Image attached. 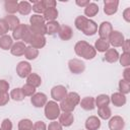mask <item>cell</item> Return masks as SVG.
<instances>
[{
  "instance_id": "e575fe53",
  "label": "cell",
  "mask_w": 130,
  "mask_h": 130,
  "mask_svg": "<svg viewBox=\"0 0 130 130\" xmlns=\"http://www.w3.org/2000/svg\"><path fill=\"white\" fill-rule=\"evenodd\" d=\"M39 56V50L35 49L32 47H26L25 52H24V57L27 60H35L37 59V57Z\"/></svg>"
},
{
  "instance_id": "6f0895ef",
  "label": "cell",
  "mask_w": 130,
  "mask_h": 130,
  "mask_svg": "<svg viewBox=\"0 0 130 130\" xmlns=\"http://www.w3.org/2000/svg\"><path fill=\"white\" fill-rule=\"evenodd\" d=\"M0 130H2V129H1V127H0Z\"/></svg>"
},
{
  "instance_id": "d6a6232c",
  "label": "cell",
  "mask_w": 130,
  "mask_h": 130,
  "mask_svg": "<svg viewBox=\"0 0 130 130\" xmlns=\"http://www.w3.org/2000/svg\"><path fill=\"white\" fill-rule=\"evenodd\" d=\"M88 46H89V44H88L86 41H79V42H77V43L75 44V46H74V52H75V54H76L77 56L81 57L83 51H84Z\"/></svg>"
},
{
  "instance_id": "60d3db41",
  "label": "cell",
  "mask_w": 130,
  "mask_h": 130,
  "mask_svg": "<svg viewBox=\"0 0 130 130\" xmlns=\"http://www.w3.org/2000/svg\"><path fill=\"white\" fill-rule=\"evenodd\" d=\"M21 90H22L24 96H31L36 93V87L28 84V83L23 84V86L21 87Z\"/></svg>"
},
{
  "instance_id": "836d02e7",
  "label": "cell",
  "mask_w": 130,
  "mask_h": 130,
  "mask_svg": "<svg viewBox=\"0 0 130 130\" xmlns=\"http://www.w3.org/2000/svg\"><path fill=\"white\" fill-rule=\"evenodd\" d=\"M95 55H96V51H95V49L93 48V46L89 45V46L83 51L81 57L84 58L85 60H91V59H93V58L95 57Z\"/></svg>"
},
{
  "instance_id": "d590c367",
  "label": "cell",
  "mask_w": 130,
  "mask_h": 130,
  "mask_svg": "<svg viewBox=\"0 0 130 130\" xmlns=\"http://www.w3.org/2000/svg\"><path fill=\"white\" fill-rule=\"evenodd\" d=\"M87 20H88L87 17H85V16H83V15H79V16H77V17L75 18V20H74V25H75V27H76L78 30H82L83 27H84V25L86 24Z\"/></svg>"
},
{
  "instance_id": "7c38bea8",
  "label": "cell",
  "mask_w": 130,
  "mask_h": 130,
  "mask_svg": "<svg viewBox=\"0 0 130 130\" xmlns=\"http://www.w3.org/2000/svg\"><path fill=\"white\" fill-rule=\"evenodd\" d=\"M58 36L62 41H69L73 37V30L69 25H61L58 31Z\"/></svg>"
},
{
  "instance_id": "8992f818",
  "label": "cell",
  "mask_w": 130,
  "mask_h": 130,
  "mask_svg": "<svg viewBox=\"0 0 130 130\" xmlns=\"http://www.w3.org/2000/svg\"><path fill=\"white\" fill-rule=\"evenodd\" d=\"M31 73V65L26 61H20L16 65V74L20 78H26Z\"/></svg>"
},
{
  "instance_id": "44dd1931",
  "label": "cell",
  "mask_w": 130,
  "mask_h": 130,
  "mask_svg": "<svg viewBox=\"0 0 130 130\" xmlns=\"http://www.w3.org/2000/svg\"><path fill=\"white\" fill-rule=\"evenodd\" d=\"M60 23L57 20L54 21H48L46 23V35H50L53 36L55 34H57L60 29Z\"/></svg>"
},
{
  "instance_id": "8fae6325",
  "label": "cell",
  "mask_w": 130,
  "mask_h": 130,
  "mask_svg": "<svg viewBox=\"0 0 130 130\" xmlns=\"http://www.w3.org/2000/svg\"><path fill=\"white\" fill-rule=\"evenodd\" d=\"M119 6L118 0H105L104 1V12L107 15H113L117 12Z\"/></svg>"
},
{
  "instance_id": "4316f807",
  "label": "cell",
  "mask_w": 130,
  "mask_h": 130,
  "mask_svg": "<svg viewBox=\"0 0 130 130\" xmlns=\"http://www.w3.org/2000/svg\"><path fill=\"white\" fill-rule=\"evenodd\" d=\"M58 15H59V12H58L57 8H48L43 13V17L47 21H54V20H56Z\"/></svg>"
},
{
  "instance_id": "11a10c76",
  "label": "cell",
  "mask_w": 130,
  "mask_h": 130,
  "mask_svg": "<svg viewBox=\"0 0 130 130\" xmlns=\"http://www.w3.org/2000/svg\"><path fill=\"white\" fill-rule=\"evenodd\" d=\"M75 3H76V5H78L80 7H85L89 3V1L88 0H76Z\"/></svg>"
},
{
  "instance_id": "6da1fadb",
  "label": "cell",
  "mask_w": 130,
  "mask_h": 130,
  "mask_svg": "<svg viewBox=\"0 0 130 130\" xmlns=\"http://www.w3.org/2000/svg\"><path fill=\"white\" fill-rule=\"evenodd\" d=\"M79 102H80V95L75 91H71V92H68L66 98L60 102L59 107H60V110L63 112L72 113L75 107L79 105Z\"/></svg>"
},
{
  "instance_id": "681fc988",
  "label": "cell",
  "mask_w": 130,
  "mask_h": 130,
  "mask_svg": "<svg viewBox=\"0 0 130 130\" xmlns=\"http://www.w3.org/2000/svg\"><path fill=\"white\" fill-rule=\"evenodd\" d=\"M9 82L5 79H0V92H8L9 89Z\"/></svg>"
},
{
  "instance_id": "9a60e30c",
  "label": "cell",
  "mask_w": 130,
  "mask_h": 130,
  "mask_svg": "<svg viewBox=\"0 0 130 130\" xmlns=\"http://www.w3.org/2000/svg\"><path fill=\"white\" fill-rule=\"evenodd\" d=\"M81 31L85 36H93V35H95L98 32V24H96V22L88 18L86 24L84 25V27H83V29Z\"/></svg>"
},
{
  "instance_id": "f6af8a7d",
  "label": "cell",
  "mask_w": 130,
  "mask_h": 130,
  "mask_svg": "<svg viewBox=\"0 0 130 130\" xmlns=\"http://www.w3.org/2000/svg\"><path fill=\"white\" fill-rule=\"evenodd\" d=\"M10 100V95L8 92H0V107H3L8 104Z\"/></svg>"
},
{
  "instance_id": "3957f363",
  "label": "cell",
  "mask_w": 130,
  "mask_h": 130,
  "mask_svg": "<svg viewBox=\"0 0 130 130\" xmlns=\"http://www.w3.org/2000/svg\"><path fill=\"white\" fill-rule=\"evenodd\" d=\"M68 68L71 73L80 74L85 70V64L83 61H81L77 58H73L68 61Z\"/></svg>"
},
{
  "instance_id": "2e32d148",
  "label": "cell",
  "mask_w": 130,
  "mask_h": 130,
  "mask_svg": "<svg viewBox=\"0 0 130 130\" xmlns=\"http://www.w3.org/2000/svg\"><path fill=\"white\" fill-rule=\"evenodd\" d=\"M25 49H26V46L23 42H16V43H13V45L10 49V52L13 56L19 57V56L24 55Z\"/></svg>"
},
{
  "instance_id": "f35d334b",
  "label": "cell",
  "mask_w": 130,
  "mask_h": 130,
  "mask_svg": "<svg viewBox=\"0 0 130 130\" xmlns=\"http://www.w3.org/2000/svg\"><path fill=\"white\" fill-rule=\"evenodd\" d=\"M28 27L35 35H42V36L46 35V23L39 25H29Z\"/></svg>"
},
{
  "instance_id": "4fadbf2b",
  "label": "cell",
  "mask_w": 130,
  "mask_h": 130,
  "mask_svg": "<svg viewBox=\"0 0 130 130\" xmlns=\"http://www.w3.org/2000/svg\"><path fill=\"white\" fill-rule=\"evenodd\" d=\"M86 130H99L101 127V120L96 116H89L85 120Z\"/></svg>"
},
{
  "instance_id": "5b68a950",
  "label": "cell",
  "mask_w": 130,
  "mask_h": 130,
  "mask_svg": "<svg viewBox=\"0 0 130 130\" xmlns=\"http://www.w3.org/2000/svg\"><path fill=\"white\" fill-rule=\"evenodd\" d=\"M108 41H109L110 45H112L115 48H118V47H122V45H123V43L125 41V38H124V35L121 31L113 30L111 32V35L109 36Z\"/></svg>"
},
{
  "instance_id": "7bdbcfd3",
  "label": "cell",
  "mask_w": 130,
  "mask_h": 130,
  "mask_svg": "<svg viewBox=\"0 0 130 130\" xmlns=\"http://www.w3.org/2000/svg\"><path fill=\"white\" fill-rule=\"evenodd\" d=\"M119 62L123 67H129L130 65V53L123 52L121 56H119Z\"/></svg>"
},
{
  "instance_id": "9f6ffc18",
  "label": "cell",
  "mask_w": 130,
  "mask_h": 130,
  "mask_svg": "<svg viewBox=\"0 0 130 130\" xmlns=\"http://www.w3.org/2000/svg\"><path fill=\"white\" fill-rule=\"evenodd\" d=\"M18 130H22V129H18Z\"/></svg>"
},
{
  "instance_id": "7402d4cb",
  "label": "cell",
  "mask_w": 130,
  "mask_h": 130,
  "mask_svg": "<svg viewBox=\"0 0 130 130\" xmlns=\"http://www.w3.org/2000/svg\"><path fill=\"white\" fill-rule=\"evenodd\" d=\"M95 51L100 52V53H105L107 50L110 49V44L108 40H104V39H98L94 43V47Z\"/></svg>"
},
{
  "instance_id": "f1b7e54d",
  "label": "cell",
  "mask_w": 130,
  "mask_h": 130,
  "mask_svg": "<svg viewBox=\"0 0 130 130\" xmlns=\"http://www.w3.org/2000/svg\"><path fill=\"white\" fill-rule=\"evenodd\" d=\"M26 83H28V84H30V85H32V86H35L37 88L42 84V78L38 73L31 72L26 77Z\"/></svg>"
},
{
  "instance_id": "277c9868",
  "label": "cell",
  "mask_w": 130,
  "mask_h": 130,
  "mask_svg": "<svg viewBox=\"0 0 130 130\" xmlns=\"http://www.w3.org/2000/svg\"><path fill=\"white\" fill-rule=\"evenodd\" d=\"M67 88L64 85H55L51 89V96L55 102L63 101L67 95Z\"/></svg>"
},
{
  "instance_id": "9c48e42d",
  "label": "cell",
  "mask_w": 130,
  "mask_h": 130,
  "mask_svg": "<svg viewBox=\"0 0 130 130\" xmlns=\"http://www.w3.org/2000/svg\"><path fill=\"white\" fill-rule=\"evenodd\" d=\"M48 102L47 95L44 92H36L30 98V103L36 108H42L44 107Z\"/></svg>"
},
{
  "instance_id": "83f0119b",
  "label": "cell",
  "mask_w": 130,
  "mask_h": 130,
  "mask_svg": "<svg viewBox=\"0 0 130 130\" xmlns=\"http://www.w3.org/2000/svg\"><path fill=\"white\" fill-rule=\"evenodd\" d=\"M4 19L6 20L8 26H9V29L10 30H13L15 27H17L19 24H20V21H19V18L17 16H15L14 14H7Z\"/></svg>"
},
{
  "instance_id": "816d5d0a",
  "label": "cell",
  "mask_w": 130,
  "mask_h": 130,
  "mask_svg": "<svg viewBox=\"0 0 130 130\" xmlns=\"http://www.w3.org/2000/svg\"><path fill=\"white\" fill-rule=\"evenodd\" d=\"M122 49L125 53H129V51H130V40L129 39H125V41L122 45Z\"/></svg>"
},
{
  "instance_id": "ffe728a7",
  "label": "cell",
  "mask_w": 130,
  "mask_h": 130,
  "mask_svg": "<svg viewBox=\"0 0 130 130\" xmlns=\"http://www.w3.org/2000/svg\"><path fill=\"white\" fill-rule=\"evenodd\" d=\"M99 13V6L94 2H89L85 7H84V14L85 17H92L95 16Z\"/></svg>"
},
{
  "instance_id": "52a82bcc",
  "label": "cell",
  "mask_w": 130,
  "mask_h": 130,
  "mask_svg": "<svg viewBox=\"0 0 130 130\" xmlns=\"http://www.w3.org/2000/svg\"><path fill=\"white\" fill-rule=\"evenodd\" d=\"M32 32V31H31ZM46 42H47V40H46V38H45V36H42V35H35L34 32H32V35H31V37H30V39H29V41H28V44L30 45V47H32V48H35V49H42V48H44L45 46H46Z\"/></svg>"
},
{
  "instance_id": "1f68e13d",
  "label": "cell",
  "mask_w": 130,
  "mask_h": 130,
  "mask_svg": "<svg viewBox=\"0 0 130 130\" xmlns=\"http://www.w3.org/2000/svg\"><path fill=\"white\" fill-rule=\"evenodd\" d=\"M98 116L103 119V120H108L112 117V111L110 109L109 106H105V107H101L98 110Z\"/></svg>"
},
{
  "instance_id": "c3c4849f",
  "label": "cell",
  "mask_w": 130,
  "mask_h": 130,
  "mask_svg": "<svg viewBox=\"0 0 130 130\" xmlns=\"http://www.w3.org/2000/svg\"><path fill=\"white\" fill-rule=\"evenodd\" d=\"M42 3L45 7V9H48V8H56V5H57V2L55 0H42Z\"/></svg>"
},
{
  "instance_id": "bcb514c9",
  "label": "cell",
  "mask_w": 130,
  "mask_h": 130,
  "mask_svg": "<svg viewBox=\"0 0 130 130\" xmlns=\"http://www.w3.org/2000/svg\"><path fill=\"white\" fill-rule=\"evenodd\" d=\"M47 130H63V127H62V125H61L59 122L53 121V122H51V123L48 125Z\"/></svg>"
},
{
  "instance_id": "5bb4252c",
  "label": "cell",
  "mask_w": 130,
  "mask_h": 130,
  "mask_svg": "<svg viewBox=\"0 0 130 130\" xmlns=\"http://www.w3.org/2000/svg\"><path fill=\"white\" fill-rule=\"evenodd\" d=\"M74 122V116L72 113H66L63 112L59 116V123L62 125V127H70Z\"/></svg>"
},
{
  "instance_id": "d4e9b609",
  "label": "cell",
  "mask_w": 130,
  "mask_h": 130,
  "mask_svg": "<svg viewBox=\"0 0 130 130\" xmlns=\"http://www.w3.org/2000/svg\"><path fill=\"white\" fill-rule=\"evenodd\" d=\"M32 10V6L28 1H20L18 2V8L17 12H19L21 15H28Z\"/></svg>"
},
{
  "instance_id": "cb8c5ba5",
  "label": "cell",
  "mask_w": 130,
  "mask_h": 130,
  "mask_svg": "<svg viewBox=\"0 0 130 130\" xmlns=\"http://www.w3.org/2000/svg\"><path fill=\"white\" fill-rule=\"evenodd\" d=\"M18 1L16 0H6L4 2V9L8 14H14L17 12Z\"/></svg>"
},
{
  "instance_id": "603a6c76",
  "label": "cell",
  "mask_w": 130,
  "mask_h": 130,
  "mask_svg": "<svg viewBox=\"0 0 130 130\" xmlns=\"http://www.w3.org/2000/svg\"><path fill=\"white\" fill-rule=\"evenodd\" d=\"M119 53L116 49H109L105 52V60L109 63H115L119 60Z\"/></svg>"
},
{
  "instance_id": "f546056e",
  "label": "cell",
  "mask_w": 130,
  "mask_h": 130,
  "mask_svg": "<svg viewBox=\"0 0 130 130\" xmlns=\"http://www.w3.org/2000/svg\"><path fill=\"white\" fill-rule=\"evenodd\" d=\"M94 104H95V106L98 108L109 106V104H110V96L108 94H99L94 99Z\"/></svg>"
},
{
  "instance_id": "f907efd6",
  "label": "cell",
  "mask_w": 130,
  "mask_h": 130,
  "mask_svg": "<svg viewBox=\"0 0 130 130\" xmlns=\"http://www.w3.org/2000/svg\"><path fill=\"white\" fill-rule=\"evenodd\" d=\"M31 130H47V125L43 121H37L34 124Z\"/></svg>"
},
{
  "instance_id": "e0dca14e",
  "label": "cell",
  "mask_w": 130,
  "mask_h": 130,
  "mask_svg": "<svg viewBox=\"0 0 130 130\" xmlns=\"http://www.w3.org/2000/svg\"><path fill=\"white\" fill-rule=\"evenodd\" d=\"M110 102H112V104L115 107H122L126 104L127 100L125 94H122L121 92H114L110 96Z\"/></svg>"
},
{
  "instance_id": "b9f144b4",
  "label": "cell",
  "mask_w": 130,
  "mask_h": 130,
  "mask_svg": "<svg viewBox=\"0 0 130 130\" xmlns=\"http://www.w3.org/2000/svg\"><path fill=\"white\" fill-rule=\"evenodd\" d=\"M31 2L34 3L32 4V11H35L36 14H42V13H44V11L46 9H45V7H44V5L42 3V0H39V1H36V0L32 1L31 0Z\"/></svg>"
},
{
  "instance_id": "f5cc1de1",
  "label": "cell",
  "mask_w": 130,
  "mask_h": 130,
  "mask_svg": "<svg viewBox=\"0 0 130 130\" xmlns=\"http://www.w3.org/2000/svg\"><path fill=\"white\" fill-rule=\"evenodd\" d=\"M123 18L126 22H130V7L126 8L123 11Z\"/></svg>"
},
{
  "instance_id": "d6986e66",
  "label": "cell",
  "mask_w": 130,
  "mask_h": 130,
  "mask_svg": "<svg viewBox=\"0 0 130 130\" xmlns=\"http://www.w3.org/2000/svg\"><path fill=\"white\" fill-rule=\"evenodd\" d=\"M79 105L85 111H92L95 108L94 98H92V96H85V98L80 100Z\"/></svg>"
},
{
  "instance_id": "7dc6e473",
  "label": "cell",
  "mask_w": 130,
  "mask_h": 130,
  "mask_svg": "<svg viewBox=\"0 0 130 130\" xmlns=\"http://www.w3.org/2000/svg\"><path fill=\"white\" fill-rule=\"evenodd\" d=\"M12 122L9 119H4L1 123V129L2 130H12Z\"/></svg>"
},
{
  "instance_id": "ba28073f",
  "label": "cell",
  "mask_w": 130,
  "mask_h": 130,
  "mask_svg": "<svg viewBox=\"0 0 130 130\" xmlns=\"http://www.w3.org/2000/svg\"><path fill=\"white\" fill-rule=\"evenodd\" d=\"M112 31H113V26H112L111 22H109V21H103L100 24V26L98 27V32H99L100 39L108 40V38Z\"/></svg>"
},
{
  "instance_id": "8d00e7d4",
  "label": "cell",
  "mask_w": 130,
  "mask_h": 130,
  "mask_svg": "<svg viewBox=\"0 0 130 130\" xmlns=\"http://www.w3.org/2000/svg\"><path fill=\"white\" fill-rule=\"evenodd\" d=\"M118 87H119V92H121L122 94H127L130 92V82L124 79H121L119 81Z\"/></svg>"
},
{
  "instance_id": "db71d44e",
  "label": "cell",
  "mask_w": 130,
  "mask_h": 130,
  "mask_svg": "<svg viewBox=\"0 0 130 130\" xmlns=\"http://www.w3.org/2000/svg\"><path fill=\"white\" fill-rule=\"evenodd\" d=\"M123 79L130 82V68L129 67H126L124 72H123Z\"/></svg>"
},
{
  "instance_id": "4dcf8cb0",
  "label": "cell",
  "mask_w": 130,
  "mask_h": 130,
  "mask_svg": "<svg viewBox=\"0 0 130 130\" xmlns=\"http://www.w3.org/2000/svg\"><path fill=\"white\" fill-rule=\"evenodd\" d=\"M10 99H12L15 102H21L24 100V94L21 90V87H15L10 91Z\"/></svg>"
},
{
  "instance_id": "484cf974",
  "label": "cell",
  "mask_w": 130,
  "mask_h": 130,
  "mask_svg": "<svg viewBox=\"0 0 130 130\" xmlns=\"http://www.w3.org/2000/svg\"><path fill=\"white\" fill-rule=\"evenodd\" d=\"M12 45H13L12 37H10L8 35L0 37V49H2L4 51H7V50L11 49Z\"/></svg>"
},
{
  "instance_id": "7a4b0ae2",
  "label": "cell",
  "mask_w": 130,
  "mask_h": 130,
  "mask_svg": "<svg viewBox=\"0 0 130 130\" xmlns=\"http://www.w3.org/2000/svg\"><path fill=\"white\" fill-rule=\"evenodd\" d=\"M44 107H45V109H44L45 117L48 120L55 121L57 118H59V116L61 114V110H60V107L57 104V102L49 101V102H47V104Z\"/></svg>"
},
{
  "instance_id": "ab89813d",
  "label": "cell",
  "mask_w": 130,
  "mask_h": 130,
  "mask_svg": "<svg viewBox=\"0 0 130 130\" xmlns=\"http://www.w3.org/2000/svg\"><path fill=\"white\" fill-rule=\"evenodd\" d=\"M32 122L29 119H21L18 122V129H22V130H31L32 129Z\"/></svg>"
},
{
  "instance_id": "74e56055",
  "label": "cell",
  "mask_w": 130,
  "mask_h": 130,
  "mask_svg": "<svg viewBox=\"0 0 130 130\" xmlns=\"http://www.w3.org/2000/svg\"><path fill=\"white\" fill-rule=\"evenodd\" d=\"M45 19L43 15L41 14H32L29 17V23L30 25H39V24H45Z\"/></svg>"
},
{
  "instance_id": "ac0fdd59",
  "label": "cell",
  "mask_w": 130,
  "mask_h": 130,
  "mask_svg": "<svg viewBox=\"0 0 130 130\" xmlns=\"http://www.w3.org/2000/svg\"><path fill=\"white\" fill-rule=\"evenodd\" d=\"M28 28V25L24 24V23H20L17 27H15L13 30H12V38L16 41H19V40H22L25 31L27 30Z\"/></svg>"
},
{
  "instance_id": "30bf717a",
  "label": "cell",
  "mask_w": 130,
  "mask_h": 130,
  "mask_svg": "<svg viewBox=\"0 0 130 130\" xmlns=\"http://www.w3.org/2000/svg\"><path fill=\"white\" fill-rule=\"evenodd\" d=\"M125 127V121L121 116L111 117L109 120V129L110 130H123Z\"/></svg>"
},
{
  "instance_id": "ee69618b",
  "label": "cell",
  "mask_w": 130,
  "mask_h": 130,
  "mask_svg": "<svg viewBox=\"0 0 130 130\" xmlns=\"http://www.w3.org/2000/svg\"><path fill=\"white\" fill-rule=\"evenodd\" d=\"M8 30H9V26H8L6 20L4 18L0 19V36L2 37V36L7 35Z\"/></svg>"
}]
</instances>
